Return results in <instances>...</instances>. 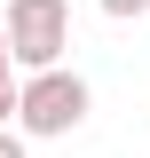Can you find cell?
Masks as SVG:
<instances>
[{
	"instance_id": "1",
	"label": "cell",
	"mask_w": 150,
	"mask_h": 158,
	"mask_svg": "<svg viewBox=\"0 0 150 158\" xmlns=\"http://www.w3.org/2000/svg\"><path fill=\"white\" fill-rule=\"evenodd\" d=\"M95 111V87L71 71V63H56V71H24V103H16V135L24 142H63L79 135Z\"/></svg>"
},
{
	"instance_id": "2",
	"label": "cell",
	"mask_w": 150,
	"mask_h": 158,
	"mask_svg": "<svg viewBox=\"0 0 150 158\" xmlns=\"http://www.w3.org/2000/svg\"><path fill=\"white\" fill-rule=\"evenodd\" d=\"M8 56L16 71H56L71 56V0H8Z\"/></svg>"
},
{
	"instance_id": "3",
	"label": "cell",
	"mask_w": 150,
	"mask_h": 158,
	"mask_svg": "<svg viewBox=\"0 0 150 158\" xmlns=\"http://www.w3.org/2000/svg\"><path fill=\"white\" fill-rule=\"evenodd\" d=\"M95 8H103L111 24H134V16H150V0H95Z\"/></svg>"
},
{
	"instance_id": "4",
	"label": "cell",
	"mask_w": 150,
	"mask_h": 158,
	"mask_svg": "<svg viewBox=\"0 0 150 158\" xmlns=\"http://www.w3.org/2000/svg\"><path fill=\"white\" fill-rule=\"evenodd\" d=\"M16 103H24V79H0V127H16Z\"/></svg>"
},
{
	"instance_id": "5",
	"label": "cell",
	"mask_w": 150,
	"mask_h": 158,
	"mask_svg": "<svg viewBox=\"0 0 150 158\" xmlns=\"http://www.w3.org/2000/svg\"><path fill=\"white\" fill-rule=\"evenodd\" d=\"M0 158H32V150H24V135H16V127H0Z\"/></svg>"
},
{
	"instance_id": "6",
	"label": "cell",
	"mask_w": 150,
	"mask_h": 158,
	"mask_svg": "<svg viewBox=\"0 0 150 158\" xmlns=\"http://www.w3.org/2000/svg\"><path fill=\"white\" fill-rule=\"evenodd\" d=\"M0 79H24V71H16V56H8V24H0Z\"/></svg>"
},
{
	"instance_id": "7",
	"label": "cell",
	"mask_w": 150,
	"mask_h": 158,
	"mask_svg": "<svg viewBox=\"0 0 150 158\" xmlns=\"http://www.w3.org/2000/svg\"><path fill=\"white\" fill-rule=\"evenodd\" d=\"M0 16H8V0H0Z\"/></svg>"
}]
</instances>
